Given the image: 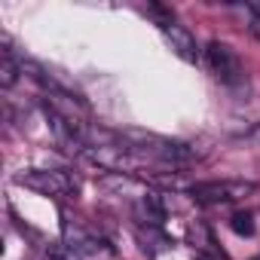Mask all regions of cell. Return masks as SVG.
Returning a JSON list of instances; mask_svg holds the SVG:
<instances>
[{"label": "cell", "mask_w": 260, "mask_h": 260, "mask_svg": "<svg viewBox=\"0 0 260 260\" xmlns=\"http://www.w3.org/2000/svg\"><path fill=\"white\" fill-rule=\"evenodd\" d=\"M205 58H208V68H211V74H214L220 83H226V86H236V83H242V77H245V68H242V61H239L236 49H230L226 43L214 40V43H208V49H205Z\"/></svg>", "instance_id": "6da1fadb"}, {"label": "cell", "mask_w": 260, "mask_h": 260, "mask_svg": "<svg viewBox=\"0 0 260 260\" xmlns=\"http://www.w3.org/2000/svg\"><path fill=\"white\" fill-rule=\"evenodd\" d=\"M254 190V184H245V181H205V184H193L190 193L196 202H205V205H217V202H236L242 196H248Z\"/></svg>", "instance_id": "7a4b0ae2"}, {"label": "cell", "mask_w": 260, "mask_h": 260, "mask_svg": "<svg viewBox=\"0 0 260 260\" xmlns=\"http://www.w3.org/2000/svg\"><path fill=\"white\" fill-rule=\"evenodd\" d=\"M16 181L43 193V196H71V193H77V181L68 172H22Z\"/></svg>", "instance_id": "3957f363"}, {"label": "cell", "mask_w": 260, "mask_h": 260, "mask_svg": "<svg viewBox=\"0 0 260 260\" xmlns=\"http://www.w3.org/2000/svg\"><path fill=\"white\" fill-rule=\"evenodd\" d=\"M162 34H166V40H169V46H172V52L178 55V58H184V61H199V46H196V37L184 28V25H169V28H162Z\"/></svg>", "instance_id": "277c9868"}, {"label": "cell", "mask_w": 260, "mask_h": 260, "mask_svg": "<svg viewBox=\"0 0 260 260\" xmlns=\"http://www.w3.org/2000/svg\"><path fill=\"white\" fill-rule=\"evenodd\" d=\"M138 211H141V217H144L147 223H153V226H159V223L166 220V205H162V196H156V193H144L141 202H138Z\"/></svg>", "instance_id": "5b68a950"}, {"label": "cell", "mask_w": 260, "mask_h": 260, "mask_svg": "<svg viewBox=\"0 0 260 260\" xmlns=\"http://www.w3.org/2000/svg\"><path fill=\"white\" fill-rule=\"evenodd\" d=\"M19 74H22V61H16L10 55V49H4V52H0V86L13 89L19 83Z\"/></svg>", "instance_id": "8992f818"}, {"label": "cell", "mask_w": 260, "mask_h": 260, "mask_svg": "<svg viewBox=\"0 0 260 260\" xmlns=\"http://www.w3.org/2000/svg\"><path fill=\"white\" fill-rule=\"evenodd\" d=\"M230 226H233L239 236H254V217H251L248 211H239V214H233Z\"/></svg>", "instance_id": "52a82bcc"}, {"label": "cell", "mask_w": 260, "mask_h": 260, "mask_svg": "<svg viewBox=\"0 0 260 260\" xmlns=\"http://www.w3.org/2000/svg\"><path fill=\"white\" fill-rule=\"evenodd\" d=\"M199 260H205V257H199Z\"/></svg>", "instance_id": "ba28073f"}]
</instances>
